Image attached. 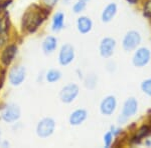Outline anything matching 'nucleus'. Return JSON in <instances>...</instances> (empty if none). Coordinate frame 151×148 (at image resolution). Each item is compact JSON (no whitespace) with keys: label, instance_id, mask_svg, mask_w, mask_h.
I'll use <instances>...</instances> for the list:
<instances>
[{"label":"nucleus","instance_id":"4468645a","mask_svg":"<svg viewBox=\"0 0 151 148\" xmlns=\"http://www.w3.org/2000/svg\"><path fill=\"white\" fill-rule=\"evenodd\" d=\"M77 28L80 33L82 34H87L93 28V22H92L91 18L88 16H81L78 18L77 20Z\"/></svg>","mask_w":151,"mask_h":148},{"label":"nucleus","instance_id":"2f4dec72","mask_svg":"<svg viewBox=\"0 0 151 148\" xmlns=\"http://www.w3.org/2000/svg\"><path fill=\"white\" fill-rule=\"evenodd\" d=\"M150 131H151V129H150Z\"/></svg>","mask_w":151,"mask_h":148},{"label":"nucleus","instance_id":"a878e982","mask_svg":"<svg viewBox=\"0 0 151 148\" xmlns=\"http://www.w3.org/2000/svg\"><path fill=\"white\" fill-rule=\"evenodd\" d=\"M58 0H43V2H45L47 6H50V7L55 6V4L58 3Z\"/></svg>","mask_w":151,"mask_h":148},{"label":"nucleus","instance_id":"9d476101","mask_svg":"<svg viewBox=\"0 0 151 148\" xmlns=\"http://www.w3.org/2000/svg\"><path fill=\"white\" fill-rule=\"evenodd\" d=\"M117 108V99L114 95L106 96L100 103V112L105 116H111Z\"/></svg>","mask_w":151,"mask_h":148},{"label":"nucleus","instance_id":"7ed1b4c3","mask_svg":"<svg viewBox=\"0 0 151 148\" xmlns=\"http://www.w3.org/2000/svg\"><path fill=\"white\" fill-rule=\"evenodd\" d=\"M141 35L136 30H129L123 37L122 47L126 52L134 51L141 43Z\"/></svg>","mask_w":151,"mask_h":148},{"label":"nucleus","instance_id":"1a4fd4ad","mask_svg":"<svg viewBox=\"0 0 151 148\" xmlns=\"http://www.w3.org/2000/svg\"><path fill=\"white\" fill-rule=\"evenodd\" d=\"M1 117L7 123H13L17 121L20 117V109L16 104L10 103L3 109Z\"/></svg>","mask_w":151,"mask_h":148},{"label":"nucleus","instance_id":"39448f33","mask_svg":"<svg viewBox=\"0 0 151 148\" xmlns=\"http://www.w3.org/2000/svg\"><path fill=\"white\" fill-rule=\"evenodd\" d=\"M55 128V122L52 118L45 117L41 119L36 126V134L40 138H47L53 133Z\"/></svg>","mask_w":151,"mask_h":148},{"label":"nucleus","instance_id":"c756f323","mask_svg":"<svg viewBox=\"0 0 151 148\" xmlns=\"http://www.w3.org/2000/svg\"><path fill=\"white\" fill-rule=\"evenodd\" d=\"M0 138H1V132H0Z\"/></svg>","mask_w":151,"mask_h":148},{"label":"nucleus","instance_id":"20e7f679","mask_svg":"<svg viewBox=\"0 0 151 148\" xmlns=\"http://www.w3.org/2000/svg\"><path fill=\"white\" fill-rule=\"evenodd\" d=\"M151 59V51L147 47L136 48L132 57V63L137 68H142L149 63Z\"/></svg>","mask_w":151,"mask_h":148},{"label":"nucleus","instance_id":"9b49d317","mask_svg":"<svg viewBox=\"0 0 151 148\" xmlns=\"http://www.w3.org/2000/svg\"><path fill=\"white\" fill-rule=\"evenodd\" d=\"M26 70L23 66H15L9 72V82L11 85L18 86L25 79Z\"/></svg>","mask_w":151,"mask_h":148},{"label":"nucleus","instance_id":"4be33fe9","mask_svg":"<svg viewBox=\"0 0 151 148\" xmlns=\"http://www.w3.org/2000/svg\"><path fill=\"white\" fill-rule=\"evenodd\" d=\"M86 1H84V0H79V1H77L76 3L74 4V6H73V11H74V13L76 14H80L81 12H83L86 9Z\"/></svg>","mask_w":151,"mask_h":148},{"label":"nucleus","instance_id":"423d86ee","mask_svg":"<svg viewBox=\"0 0 151 148\" xmlns=\"http://www.w3.org/2000/svg\"><path fill=\"white\" fill-rule=\"evenodd\" d=\"M80 88L77 84L69 83L65 85L60 92V99L64 103H72L79 95Z\"/></svg>","mask_w":151,"mask_h":148},{"label":"nucleus","instance_id":"f8f14e48","mask_svg":"<svg viewBox=\"0 0 151 148\" xmlns=\"http://www.w3.org/2000/svg\"><path fill=\"white\" fill-rule=\"evenodd\" d=\"M87 117H88V112L86 109L84 108L76 109L75 111H73L70 113L69 117V122L73 126H79L87 119Z\"/></svg>","mask_w":151,"mask_h":148},{"label":"nucleus","instance_id":"dca6fc26","mask_svg":"<svg viewBox=\"0 0 151 148\" xmlns=\"http://www.w3.org/2000/svg\"><path fill=\"white\" fill-rule=\"evenodd\" d=\"M58 46V40L53 36H47L42 42V50L45 54H52L55 51Z\"/></svg>","mask_w":151,"mask_h":148},{"label":"nucleus","instance_id":"6e6552de","mask_svg":"<svg viewBox=\"0 0 151 148\" xmlns=\"http://www.w3.org/2000/svg\"><path fill=\"white\" fill-rule=\"evenodd\" d=\"M116 40L112 37H105L101 40L99 45V52L102 57L109 58L114 54L116 48Z\"/></svg>","mask_w":151,"mask_h":148},{"label":"nucleus","instance_id":"0eeeda50","mask_svg":"<svg viewBox=\"0 0 151 148\" xmlns=\"http://www.w3.org/2000/svg\"><path fill=\"white\" fill-rule=\"evenodd\" d=\"M75 59V48L70 43H65L60 47L58 53V62L63 66H67L70 64Z\"/></svg>","mask_w":151,"mask_h":148},{"label":"nucleus","instance_id":"ddd939ff","mask_svg":"<svg viewBox=\"0 0 151 148\" xmlns=\"http://www.w3.org/2000/svg\"><path fill=\"white\" fill-rule=\"evenodd\" d=\"M117 11H118V7L117 4L114 2H111L108 5L104 8L103 12L101 14V19L104 23H109L113 20V18L116 16Z\"/></svg>","mask_w":151,"mask_h":148},{"label":"nucleus","instance_id":"cd10ccee","mask_svg":"<svg viewBox=\"0 0 151 148\" xmlns=\"http://www.w3.org/2000/svg\"><path fill=\"white\" fill-rule=\"evenodd\" d=\"M145 145L147 147H151V137L150 138H147L145 141Z\"/></svg>","mask_w":151,"mask_h":148},{"label":"nucleus","instance_id":"bb28decb","mask_svg":"<svg viewBox=\"0 0 151 148\" xmlns=\"http://www.w3.org/2000/svg\"><path fill=\"white\" fill-rule=\"evenodd\" d=\"M111 132L113 133V135L114 136H117V135L119 134V133L121 132V129L120 128H117V127H115V126H111Z\"/></svg>","mask_w":151,"mask_h":148},{"label":"nucleus","instance_id":"f03ea898","mask_svg":"<svg viewBox=\"0 0 151 148\" xmlns=\"http://www.w3.org/2000/svg\"><path fill=\"white\" fill-rule=\"evenodd\" d=\"M138 111V101L135 97H129L123 103L122 111L117 118L119 124H124L129 120V118L133 117Z\"/></svg>","mask_w":151,"mask_h":148},{"label":"nucleus","instance_id":"6ab92c4d","mask_svg":"<svg viewBox=\"0 0 151 148\" xmlns=\"http://www.w3.org/2000/svg\"><path fill=\"white\" fill-rule=\"evenodd\" d=\"M45 78L50 83H55L62 78V72L58 69H50L45 75Z\"/></svg>","mask_w":151,"mask_h":148},{"label":"nucleus","instance_id":"7c9ffc66","mask_svg":"<svg viewBox=\"0 0 151 148\" xmlns=\"http://www.w3.org/2000/svg\"><path fill=\"white\" fill-rule=\"evenodd\" d=\"M84 1H86V2H87V1H89V0H84Z\"/></svg>","mask_w":151,"mask_h":148},{"label":"nucleus","instance_id":"5701e85b","mask_svg":"<svg viewBox=\"0 0 151 148\" xmlns=\"http://www.w3.org/2000/svg\"><path fill=\"white\" fill-rule=\"evenodd\" d=\"M114 137H115V136H114L113 133H112L110 130L107 131V132L104 134V146L106 147V148L111 147L112 143H113Z\"/></svg>","mask_w":151,"mask_h":148},{"label":"nucleus","instance_id":"c85d7f7f","mask_svg":"<svg viewBox=\"0 0 151 148\" xmlns=\"http://www.w3.org/2000/svg\"><path fill=\"white\" fill-rule=\"evenodd\" d=\"M126 1H127L128 3H130V4H136L138 1H139V0H126Z\"/></svg>","mask_w":151,"mask_h":148},{"label":"nucleus","instance_id":"f3484780","mask_svg":"<svg viewBox=\"0 0 151 148\" xmlns=\"http://www.w3.org/2000/svg\"><path fill=\"white\" fill-rule=\"evenodd\" d=\"M65 24V14L63 12H57L53 15L52 23V29L55 32H58L64 28Z\"/></svg>","mask_w":151,"mask_h":148},{"label":"nucleus","instance_id":"aec40b11","mask_svg":"<svg viewBox=\"0 0 151 148\" xmlns=\"http://www.w3.org/2000/svg\"><path fill=\"white\" fill-rule=\"evenodd\" d=\"M140 88L144 94L151 97V78H147L143 80L140 84Z\"/></svg>","mask_w":151,"mask_h":148},{"label":"nucleus","instance_id":"393cba45","mask_svg":"<svg viewBox=\"0 0 151 148\" xmlns=\"http://www.w3.org/2000/svg\"><path fill=\"white\" fill-rule=\"evenodd\" d=\"M143 12L146 17H151V0H147L143 7Z\"/></svg>","mask_w":151,"mask_h":148},{"label":"nucleus","instance_id":"b1692460","mask_svg":"<svg viewBox=\"0 0 151 148\" xmlns=\"http://www.w3.org/2000/svg\"><path fill=\"white\" fill-rule=\"evenodd\" d=\"M7 27H8V17L7 14H5L3 18H0V32L6 31Z\"/></svg>","mask_w":151,"mask_h":148},{"label":"nucleus","instance_id":"a211bd4d","mask_svg":"<svg viewBox=\"0 0 151 148\" xmlns=\"http://www.w3.org/2000/svg\"><path fill=\"white\" fill-rule=\"evenodd\" d=\"M149 134H150V127H149V126L143 125L142 127H140L139 129H138L137 133H136L135 137H134L133 139H134V141H135V142L139 143L141 140L143 139V138L147 137Z\"/></svg>","mask_w":151,"mask_h":148},{"label":"nucleus","instance_id":"2eb2a0df","mask_svg":"<svg viewBox=\"0 0 151 148\" xmlns=\"http://www.w3.org/2000/svg\"><path fill=\"white\" fill-rule=\"evenodd\" d=\"M16 52H17V48L15 45H9L4 49L3 53L1 56V61L4 65H9L12 62V60L14 59Z\"/></svg>","mask_w":151,"mask_h":148},{"label":"nucleus","instance_id":"f257e3e1","mask_svg":"<svg viewBox=\"0 0 151 148\" xmlns=\"http://www.w3.org/2000/svg\"><path fill=\"white\" fill-rule=\"evenodd\" d=\"M45 19V15L40 10H27L23 15L22 25L29 32H35Z\"/></svg>","mask_w":151,"mask_h":148},{"label":"nucleus","instance_id":"412c9836","mask_svg":"<svg viewBox=\"0 0 151 148\" xmlns=\"http://www.w3.org/2000/svg\"><path fill=\"white\" fill-rule=\"evenodd\" d=\"M97 84V77L94 74H90L87 76V78L85 79V85L87 88L89 89H94L95 86Z\"/></svg>","mask_w":151,"mask_h":148}]
</instances>
